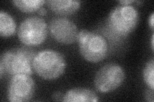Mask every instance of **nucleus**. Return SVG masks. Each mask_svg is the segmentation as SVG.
I'll list each match as a JSON object with an SVG mask.
<instances>
[{"label":"nucleus","mask_w":154,"mask_h":102,"mask_svg":"<svg viewBox=\"0 0 154 102\" xmlns=\"http://www.w3.org/2000/svg\"><path fill=\"white\" fill-rule=\"evenodd\" d=\"M45 3V0H14L12 1L21 12L27 13L38 12Z\"/></svg>","instance_id":"f8f14e48"},{"label":"nucleus","mask_w":154,"mask_h":102,"mask_svg":"<svg viewBox=\"0 0 154 102\" xmlns=\"http://www.w3.org/2000/svg\"><path fill=\"white\" fill-rule=\"evenodd\" d=\"M154 13L153 12H152L151 13V15L149 17L148 19V22H149V26H150V28H152V30H153V28H154Z\"/></svg>","instance_id":"2eb2a0df"},{"label":"nucleus","mask_w":154,"mask_h":102,"mask_svg":"<svg viewBox=\"0 0 154 102\" xmlns=\"http://www.w3.org/2000/svg\"><path fill=\"white\" fill-rule=\"evenodd\" d=\"M36 53L30 48L17 47L4 51L0 57V65L5 72L12 76L33 73V60Z\"/></svg>","instance_id":"f03ea898"},{"label":"nucleus","mask_w":154,"mask_h":102,"mask_svg":"<svg viewBox=\"0 0 154 102\" xmlns=\"http://www.w3.org/2000/svg\"><path fill=\"white\" fill-rule=\"evenodd\" d=\"M145 98L147 101L153 102V91L152 89L148 90L145 94Z\"/></svg>","instance_id":"4468645a"},{"label":"nucleus","mask_w":154,"mask_h":102,"mask_svg":"<svg viewBox=\"0 0 154 102\" xmlns=\"http://www.w3.org/2000/svg\"><path fill=\"white\" fill-rule=\"evenodd\" d=\"M35 91V81L31 75L26 74L14 75L8 82L7 99L11 102L28 101L33 98Z\"/></svg>","instance_id":"0eeeda50"},{"label":"nucleus","mask_w":154,"mask_h":102,"mask_svg":"<svg viewBox=\"0 0 154 102\" xmlns=\"http://www.w3.org/2000/svg\"><path fill=\"white\" fill-rule=\"evenodd\" d=\"M48 32L45 19L38 16H30L23 19L17 30L19 41L26 46H37L44 43Z\"/></svg>","instance_id":"39448f33"},{"label":"nucleus","mask_w":154,"mask_h":102,"mask_svg":"<svg viewBox=\"0 0 154 102\" xmlns=\"http://www.w3.org/2000/svg\"><path fill=\"white\" fill-rule=\"evenodd\" d=\"M62 97H63V95H62L60 92H59V91L56 92V93H55L54 95H53V98L57 101H59V100L62 101Z\"/></svg>","instance_id":"dca6fc26"},{"label":"nucleus","mask_w":154,"mask_h":102,"mask_svg":"<svg viewBox=\"0 0 154 102\" xmlns=\"http://www.w3.org/2000/svg\"><path fill=\"white\" fill-rule=\"evenodd\" d=\"M143 77L144 82L146 86L153 91L154 89V60H151L147 61L143 71Z\"/></svg>","instance_id":"ddd939ff"},{"label":"nucleus","mask_w":154,"mask_h":102,"mask_svg":"<svg viewBox=\"0 0 154 102\" xmlns=\"http://www.w3.org/2000/svg\"><path fill=\"white\" fill-rule=\"evenodd\" d=\"M134 2H136V1H133V0H122V1H119V3L120 4H122V5H129V4H131Z\"/></svg>","instance_id":"f3484780"},{"label":"nucleus","mask_w":154,"mask_h":102,"mask_svg":"<svg viewBox=\"0 0 154 102\" xmlns=\"http://www.w3.org/2000/svg\"><path fill=\"white\" fill-rule=\"evenodd\" d=\"M51 35L57 42L62 44H72L77 41L79 30L76 24L64 16L51 19L48 25Z\"/></svg>","instance_id":"6e6552de"},{"label":"nucleus","mask_w":154,"mask_h":102,"mask_svg":"<svg viewBox=\"0 0 154 102\" xmlns=\"http://www.w3.org/2000/svg\"><path fill=\"white\" fill-rule=\"evenodd\" d=\"M139 21V13L136 7L131 4H120L110 12L107 24L109 30L114 35L125 37L134 31Z\"/></svg>","instance_id":"7ed1b4c3"},{"label":"nucleus","mask_w":154,"mask_h":102,"mask_svg":"<svg viewBox=\"0 0 154 102\" xmlns=\"http://www.w3.org/2000/svg\"><path fill=\"white\" fill-rule=\"evenodd\" d=\"M16 22L9 13L1 10L0 12V35L2 38L12 36L16 31Z\"/></svg>","instance_id":"9b49d317"},{"label":"nucleus","mask_w":154,"mask_h":102,"mask_svg":"<svg viewBox=\"0 0 154 102\" xmlns=\"http://www.w3.org/2000/svg\"><path fill=\"white\" fill-rule=\"evenodd\" d=\"M62 101L66 102H97L100 98L95 92L85 87H75L67 91Z\"/></svg>","instance_id":"9d476101"},{"label":"nucleus","mask_w":154,"mask_h":102,"mask_svg":"<svg viewBox=\"0 0 154 102\" xmlns=\"http://www.w3.org/2000/svg\"><path fill=\"white\" fill-rule=\"evenodd\" d=\"M77 42L79 52L84 59L91 63H98L107 57L108 43L99 33L87 30L79 32Z\"/></svg>","instance_id":"20e7f679"},{"label":"nucleus","mask_w":154,"mask_h":102,"mask_svg":"<svg viewBox=\"0 0 154 102\" xmlns=\"http://www.w3.org/2000/svg\"><path fill=\"white\" fill-rule=\"evenodd\" d=\"M154 35H153V33L152 34V45H151V47H152V51H153V48H154V46H153V42H154Z\"/></svg>","instance_id":"6ab92c4d"},{"label":"nucleus","mask_w":154,"mask_h":102,"mask_svg":"<svg viewBox=\"0 0 154 102\" xmlns=\"http://www.w3.org/2000/svg\"><path fill=\"white\" fill-rule=\"evenodd\" d=\"M125 77V71L121 65L109 63L101 67L96 73L94 85L100 93H109L123 84Z\"/></svg>","instance_id":"423d86ee"},{"label":"nucleus","mask_w":154,"mask_h":102,"mask_svg":"<svg viewBox=\"0 0 154 102\" xmlns=\"http://www.w3.org/2000/svg\"><path fill=\"white\" fill-rule=\"evenodd\" d=\"M32 65L33 71L41 78L46 80H54L64 74L67 63L62 53L47 48L36 53Z\"/></svg>","instance_id":"f257e3e1"},{"label":"nucleus","mask_w":154,"mask_h":102,"mask_svg":"<svg viewBox=\"0 0 154 102\" xmlns=\"http://www.w3.org/2000/svg\"><path fill=\"white\" fill-rule=\"evenodd\" d=\"M46 3L51 11L64 17L74 14L81 7V1L78 0H48Z\"/></svg>","instance_id":"1a4fd4ad"},{"label":"nucleus","mask_w":154,"mask_h":102,"mask_svg":"<svg viewBox=\"0 0 154 102\" xmlns=\"http://www.w3.org/2000/svg\"><path fill=\"white\" fill-rule=\"evenodd\" d=\"M37 12L41 16H45V14L47 13L46 10L45 8H43V7L41 8L39 10H38V11Z\"/></svg>","instance_id":"a211bd4d"}]
</instances>
